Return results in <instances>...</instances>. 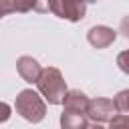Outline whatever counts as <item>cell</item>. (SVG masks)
<instances>
[{
  "label": "cell",
  "mask_w": 129,
  "mask_h": 129,
  "mask_svg": "<svg viewBox=\"0 0 129 129\" xmlns=\"http://www.w3.org/2000/svg\"><path fill=\"white\" fill-rule=\"evenodd\" d=\"M36 87H38V93L50 103V105H60L67 97V83L60 75L58 69L54 67H46L42 69L38 81H36Z\"/></svg>",
  "instance_id": "obj_1"
},
{
  "label": "cell",
  "mask_w": 129,
  "mask_h": 129,
  "mask_svg": "<svg viewBox=\"0 0 129 129\" xmlns=\"http://www.w3.org/2000/svg\"><path fill=\"white\" fill-rule=\"evenodd\" d=\"M14 109L28 123H40L44 119V115H46V105H44L42 97L32 89H24V91L18 93Z\"/></svg>",
  "instance_id": "obj_2"
},
{
  "label": "cell",
  "mask_w": 129,
  "mask_h": 129,
  "mask_svg": "<svg viewBox=\"0 0 129 129\" xmlns=\"http://www.w3.org/2000/svg\"><path fill=\"white\" fill-rule=\"evenodd\" d=\"M50 12L58 18L69 20V22H79V20L85 18L87 0H52Z\"/></svg>",
  "instance_id": "obj_3"
},
{
  "label": "cell",
  "mask_w": 129,
  "mask_h": 129,
  "mask_svg": "<svg viewBox=\"0 0 129 129\" xmlns=\"http://www.w3.org/2000/svg\"><path fill=\"white\" fill-rule=\"evenodd\" d=\"M87 115L95 123H105V121H111L117 115V105L111 99L97 97V99H91L89 109H87Z\"/></svg>",
  "instance_id": "obj_4"
},
{
  "label": "cell",
  "mask_w": 129,
  "mask_h": 129,
  "mask_svg": "<svg viewBox=\"0 0 129 129\" xmlns=\"http://www.w3.org/2000/svg\"><path fill=\"white\" fill-rule=\"evenodd\" d=\"M115 38H117V32H115L113 28H109V26H103V24L93 26V28L87 32V40H89L95 48H107L109 44L115 42Z\"/></svg>",
  "instance_id": "obj_5"
},
{
  "label": "cell",
  "mask_w": 129,
  "mask_h": 129,
  "mask_svg": "<svg viewBox=\"0 0 129 129\" xmlns=\"http://www.w3.org/2000/svg\"><path fill=\"white\" fill-rule=\"evenodd\" d=\"M16 71L22 77V81H26V83H36L38 77H40V73H42L40 64L32 56H20L16 60Z\"/></svg>",
  "instance_id": "obj_6"
},
{
  "label": "cell",
  "mask_w": 129,
  "mask_h": 129,
  "mask_svg": "<svg viewBox=\"0 0 129 129\" xmlns=\"http://www.w3.org/2000/svg\"><path fill=\"white\" fill-rule=\"evenodd\" d=\"M87 117H89L87 113L64 109V111L60 113V127H62V129H87V127H89Z\"/></svg>",
  "instance_id": "obj_7"
},
{
  "label": "cell",
  "mask_w": 129,
  "mask_h": 129,
  "mask_svg": "<svg viewBox=\"0 0 129 129\" xmlns=\"http://www.w3.org/2000/svg\"><path fill=\"white\" fill-rule=\"evenodd\" d=\"M89 103H91V101H89V97H87L85 93H81L79 89L69 91V93H67V97H64V101H62L64 109H69V111H81V113H87Z\"/></svg>",
  "instance_id": "obj_8"
},
{
  "label": "cell",
  "mask_w": 129,
  "mask_h": 129,
  "mask_svg": "<svg viewBox=\"0 0 129 129\" xmlns=\"http://www.w3.org/2000/svg\"><path fill=\"white\" fill-rule=\"evenodd\" d=\"M36 10V0H0V14L8 16L12 12Z\"/></svg>",
  "instance_id": "obj_9"
},
{
  "label": "cell",
  "mask_w": 129,
  "mask_h": 129,
  "mask_svg": "<svg viewBox=\"0 0 129 129\" xmlns=\"http://www.w3.org/2000/svg\"><path fill=\"white\" fill-rule=\"evenodd\" d=\"M113 101H115V105H117V111H119V113H129V89H127V91L117 93V97H115Z\"/></svg>",
  "instance_id": "obj_10"
},
{
  "label": "cell",
  "mask_w": 129,
  "mask_h": 129,
  "mask_svg": "<svg viewBox=\"0 0 129 129\" xmlns=\"http://www.w3.org/2000/svg\"><path fill=\"white\" fill-rule=\"evenodd\" d=\"M109 129H129V115L127 113H117L109 121Z\"/></svg>",
  "instance_id": "obj_11"
},
{
  "label": "cell",
  "mask_w": 129,
  "mask_h": 129,
  "mask_svg": "<svg viewBox=\"0 0 129 129\" xmlns=\"http://www.w3.org/2000/svg\"><path fill=\"white\" fill-rule=\"evenodd\" d=\"M117 67H119L125 75H129V48L117 54Z\"/></svg>",
  "instance_id": "obj_12"
},
{
  "label": "cell",
  "mask_w": 129,
  "mask_h": 129,
  "mask_svg": "<svg viewBox=\"0 0 129 129\" xmlns=\"http://www.w3.org/2000/svg\"><path fill=\"white\" fill-rule=\"evenodd\" d=\"M119 32H121L125 38H129V16H125V18L121 20V24H119Z\"/></svg>",
  "instance_id": "obj_13"
},
{
  "label": "cell",
  "mask_w": 129,
  "mask_h": 129,
  "mask_svg": "<svg viewBox=\"0 0 129 129\" xmlns=\"http://www.w3.org/2000/svg\"><path fill=\"white\" fill-rule=\"evenodd\" d=\"M50 2H52V0H36V12H46V10H50Z\"/></svg>",
  "instance_id": "obj_14"
},
{
  "label": "cell",
  "mask_w": 129,
  "mask_h": 129,
  "mask_svg": "<svg viewBox=\"0 0 129 129\" xmlns=\"http://www.w3.org/2000/svg\"><path fill=\"white\" fill-rule=\"evenodd\" d=\"M2 109H4V115H2V121H6V119H8V115H10V113H8V111H10V107H8L6 103H4V105H2Z\"/></svg>",
  "instance_id": "obj_15"
},
{
  "label": "cell",
  "mask_w": 129,
  "mask_h": 129,
  "mask_svg": "<svg viewBox=\"0 0 129 129\" xmlns=\"http://www.w3.org/2000/svg\"><path fill=\"white\" fill-rule=\"evenodd\" d=\"M87 129H103V127H101V123H93V125H89Z\"/></svg>",
  "instance_id": "obj_16"
}]
</instances>
